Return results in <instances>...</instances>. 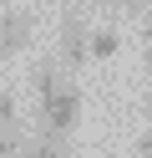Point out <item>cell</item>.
Masks as SVG:
<instances>
[{
	"mask_svg": "<svg viewBox=\"0 0 152 158\" xmlns=\"http://www.w3.org/2000/svg\"><path fill=\"white\" fill-rule=\"evenodd\" d=\"M30 36H36V21L25 10H0V61L20 56L30 46Z\"/></svg>",
	"mask_w": 152,
	"mask_h": 158,
	"instance_id": "obj_2",
	"label": "cell"
},
{
	"mask_svg": "<svg viewBox=\"0 0 152 158\" xmlns=\"http://www.w3.org/2000/svg\"><path fill=\"white\" fill-rule=\"evenodd\" d=\"M15 153V133H5V127H0V158H10Z\"/></svg>",
	"mask_w": 152,
	"mask_h": 158,
	"instance_id": "obj_7",
	"label": "cell"
},
{
	"mask_svg": "<svg viewBox=\"0 0 152 158\" xmlns=\"http://www.w3.org/2000/svg\"><path fill=\"white\" fill-rule=\"evenodd\" d=\"M122 5H127V10H137V5H142V0H122Z\"/></svg>",
	"mask_w": 152,
	"mask_h": 158,
	"instance_id": "obj_9",
	"label": "cell"
},
{
	"mask_svg": "<svg viewBox=\"0 0 152 158\" xmlns=\"http://www.w3.org/2000/svg\"><path fill=\"white\" fill-rule=\"evenodd\" d=\"M86 56H91V31L81 26V15H66V21H61V61L81 66Z\"/></svg>",
	"mask_w": 152,
	"mask_h": 158,
	"instance_id": "obj_3",
	"label": "cell"
},
{
	"mask_svg": "<svg viewBox=\"0 0 152 158\" xmlns=\"http://www.w3.org/2000/svg\"><path fill=\"white\" fill-rule=\"evenodd\" d=\"M137 158H152V127H147V133L137 138Z\"/></svg>",
	"mask_w": 152,
	"mask_h": 158,
	"instance_id": "obj_8",
	"label": "cell"
},
{
	"mask_svg": "<svg viewBox=\"0 0 152 158\" xmlns=\"http://www.w3.org/2000/svg\"><path fill=\"white\" fill-rule=\"evenodd\" d=\"M36 97H41V107L56 97V66H41V72H36Z\"/></svg>",
	"mask_w": 152,
	"mask_h": 158,
	"instance_id": "obj_4",
	"label": "cell"
},
{
	"mask_svg": "<svg viewBox=\"0 0 152 158\" xmlns=\"http://www.w3.org/2000/svg\"><path fill=\"white\" fill-rule=\"evenodd\" d=\"M147 72H152V46H147Z\"/></svg>",
	"mask_w": 152,
	"mask_h": 158,
	"instance_id": "obj_11",
	"label": "cell"
},
{
	"mask_svg": "<svg viewBox=\"0 0 152 158\" xmlns=\"http://www.w3.org/2000/svg\"><path fill=\"white\" fill-rule=\"evenodd\" d=\"M147 46H152V15H147Z\"/></svg>",
	"mask_w": 152,
	"mask_h": 158,
	"instance_id": "obj_10",
	"label": "cell"
},
{
	"mask_svg": "<svg viewBox=\"0 0 152 158\" xmlns=\"http://www.w3.org/2000/svg\"><path fill=\"white\" fill-rule=\"evenodd\" d=\"M30 158H61V148H56V143H36V148H30Z\"/></svg>",
	"mask_w": 152,
	"mask_h": 158,
	"instance_id": "obj_6",
	"label": "cell"
},
{
	"mask_svg": "<svg viewBox=\"0 0 152 158\" xmlns=\"http://www.w3.org/2000/svg\"><path fill=\"white\" fill-rule=\"evenodd\" d=\"M91 56H117V31H91Z\"/></svg>",
	"mask_w": 152,
	"mask_h": 158,
	"instance_id": "obj_5",
	"label": "cell"
},
{
	"mask_svg": "<svg viewBox=\"0 0 152 158\" xmlns=\"http://www.w3.org/2000/svg\"><path fill=\"white\" fill-rule=\"evenodd\" d=\"M41 117H46V133H71L81 117V87H56V97H51L46 107H41Z\"/></svg>",
	"mask_w": 152,
	"mask_h": 158,
	"instance_id": "obj_1",
	"label": "cell"
}]
</instances>
